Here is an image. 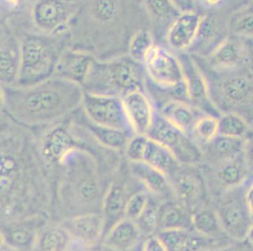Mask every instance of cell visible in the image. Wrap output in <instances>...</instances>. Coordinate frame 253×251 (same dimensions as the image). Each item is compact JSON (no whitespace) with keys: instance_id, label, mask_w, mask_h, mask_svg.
<instances>
[{"instance_id":"4","label":"cell","mask_w":253,"mask_h":251,"mask_svg":"<svg viewBox=\"0 0 253 251\" xmlns=\"http://www.w3.org/2000/svg\"><path fill=\"white\" fill-rule=\"evenodd\" d=\"M145 68L128 55L107 61L95 60L83 89L84 93L123 97L134 91H143Z\"/></svg>"},{"instance_id":"32","label":"cell","mask_w":253,"mask_h":251,"mask_svg":"<svg viewBox=\"0 0 253 251\" xmlns=\"http://www.w3.org/2000/svg\"><path fill=\"white\" fill-rule=\"evenodd\" d=\"M232 33L240 37L253 36V4L235 12L230 21Z\"/></svg>"},{"instance_id":"9","label":"cell","mask_w":253,"mask_h":251,"mask_svg":"<svg viewBox=\"0 0 253 251\" xmlns=\"http://www.w3.org/2000/svg\"><path fill=\"white\" fill-rule=\"evenodd\" d=\"M20 60V39L10 26L2 22L0 24V84L2 86L16 84Z\"/></svg>"},{"instance_id":"42","label":"cell","mask_w":253,"mask_h":251,"mask_svg":"<svg viewBox=\"0 0 253 251\" xmlns=\"http://www.w3.org/2000/svg\"><path fill=\"white\" fill-rule=\"evenodd\" d=\"M4 103H5V95H4V88L0 84V112L4 109Z\"/></svg>"},{"instance_id":"46","label":"cell","mask_w":253,"mask_h":251,"mask_svg":"<svg viewBox=\"0 0 253 251\" xmlns=\"http://www.w3.org/2000/svg\"><path fill=\"white\" fill-rule=\"evenodd\" d=\"M6 244V240H5V235L0 231V248L3 247Z\"/></svg>"},{"instance_id":"2","label":"cell","mask_w":253,"mask_h":251,"mask_svg":"<svg viewBox=\"0 0 253 251\" xmlns=\"http://www.w3.org/2000/svg\"><path fill=\"white\" fill-rule=\"evenodd\" d=\"M40 151L36 129L4 113L0 120V206L24 201L34 183L35 153Z\"/></svg>"},{"instance_id":"19","label":"cell","mask_w":253,"mask_h":251,"mask_svg":"<svg viewBox=\"0 0 253 251\" xmlns=\"http://www.w3.org/2000/svg\"><path fill=\"white\" fill-rule=\"evenodd\" d=\"M168 251H204L206 237L191 230H162L157 232Z\"/></svg>"},{"instance_id":"28","label":"cell","mask_w":253,"mask_h":251,"mask_svg":"<svg viewBox=\"0 0 253 251\" xmlns=\"http://www.w3.org/2000/svg\"><path fill=\"white\" fill-rule=\"evenodd\" d=\"M72 237L65 228L44 230L38 238L35 251H69Z\"/></svg>"},{"instance_id":"38","label":"cell","mask_w":253,"mask_h":251,"mask_svg":"<svg viewBox=\"0 0 253 251\" xmlns=\"http://www.w3.org/2000/svg\"><path fill=\"white\" fill-rule=\"evenodd\" d=\"M33 233L30 230H27L26 228H15L10 230L5 235V240L7 245L15 250H21L24 248L29 247L33 241Z\"/></svg>"},{"instance_id":"10","label":"cell","mask_w":253,"mask_h":251,"mask_svg":"<svg viewBox=\"0 0 253 251\" xmlns=\"http://www.w3.org/2000/svg\"><path fill=\"white\" fill-rule=\"evenodd\" d=\"M184 74L187 97L195 108L207 115L217 117L218 111L211 99L207 82L194 61L186 55L179 59Z\"/></svg>"},{"instance_id":"16","label":"cell","mask_w":253,"mask_h":251,"mask_svg":"<svg viewBox=\"0 0 253 251\" xmlns=\"http://www.w3.org/2000/svg\"><path fill=\"white\" fill-rule=\"evenodd\" d=\"M130 196L127 195L125 183L122 180L114 181L106 191L103 205L104 230L103 236L116 223L125 218L126 202Z\"/></svg>"},{"instance_id":"15","label":"cell","mask_w":253,"mask_h":251,"mask_svg":"<svg viewBox=\"0 0 253 251\" xmlns=\"http://www.w3.org/2000/svg\"><path fill=\"white\" fill-rule=\"evenodd\" d=\"M65 230L69 232L72 239L80 244L84 246L95 245L103 236V216L96 212L78 215L66 223Z\"/></svg>"},{"instance_id":"29","label":"cell","mask_w":253,"mask_h":251,"mask_svg":"<svg viewBox=\"0 0 253 251\" xmlns=\"http://www.w3.org/2000/svg\"><path fill=\"white\" fill-rule=\"evenodd\" d=\"M253 92V85L242 76L227 78L222 84V93L225 98L233 104L246 102Z\"/></svg>"},{"instance_id":"33","label":"cell","mask_w":253,"mask_h":251,"mask_svg":"<svg viewBox=\"0 0 253 251\" xmlns=\"http://www.w3.org/2000/svg\"><path fill=\"white\" fill-rule=\"evenodd\" d=\"M192 131L201 142L210 144L219 135L218 118L211 115H203L196 122Z\"/></svg>"},{"instance_id":"11","label":"cell","mask_w":253,"mask_h":251,"mask_svg":"<svg viewBox=\"0 0 253 251\" xmlns=\"http://www.w3.org/2000/svg\"><path fill=\"white\" fill-rule=\"evenodd\" d=\"M202 18L195 11H181L171 23L167 40L169 46L177 51H184L197 41Z\"/></svg>"},{"instance_id":"20","label":"cell","mask_w":253,"mask_h":251,"mask_svg":"<svg viewBox=\"0 0 253 251\" xmlns=\"http://www.w3.org/2000/svg\"><path fill=\"white\" fill-rule=\"evenodd\" d=\"M171 188L183 203L191 205L198 201L203 193V181L195 171L181 170L179 168L171 176Z\"/></svg>"},{"instance_id":"14","label":"cell","mask_w":253,"mask_h":251,"mask_svg":"<svg viewBox=\"0 0 253 251\" xmlns=\"http://www.w3.org/2000/svg\"><path fill=\"white\" fill-rule=\"evenodd\" d=\"M73 115L75 119L95 138V141L101 147L111 150L125 149L128 139L134 135L121 129L95 124L87 118L84 111L82 110V107L77 110Z\"/></svg>"},{"instance_id":"43","label":"cell","mask_w":253,"mask_h":251,"mask_svg":"<svg viewBox=\"0 0 253 251\" xmlns=\"http://www.w3.org/2000/svg\"><path fill=\"white\" fill-rule=\"evenodd\" d=\"M247 240L249 241L251 244L253 245V222L250 228V230L248 231V234H247Z\"/></svg>"},{"instance_id":"37","label":"cell","mask_w":253,"mask_h":251,"mask_svg":"<svg viewBox=\"0 0 253 251\" xmlns=\"http://www.w3.org/2000/svg\"><path fill=\"white\" fill-rule=\"evenodd\" d=\"M148 136L134 134L130 137L125 147V155L130 163H141L145 153Z\"/></svg>"},{"instance_id":"7","label":"cell","mask_w":253,"mask_h":251,"mask_svg":"<svg viewBox=\"0 0 253 251\" xmlns=\"http://www.w3.org/2000/svg\"><path fill=\"white\" fill-rule=\"evenodd\" d=\"M82 110L95 124L134 134L126 117L121 97L84 93Z\"/></svg>"},{"instance_id":"26","label":"cell","mask_w":253,"mask_h":251,"mask_svg":"<svg viewBox=\"0 0 253 251\" xmlns=\"http://www.w3.org/2000/svg\"><path fill=\"white\" fill-rule=\"evenodd\" d=\"M192 227L197 233L209 239L225 234L216 211L211 209H199L192 214Z\"/></svg>"},{"instance_id":"17","label":"cell","mask_w":253,"mask_h":251,"mask_svg":"<svg viewBox=\"0 0 253 251\" xmlns=\"http://www.w3.org/2000/svg\"><path fill=\"white\" fill-rule=\"evenodd\" d=\"M159 114L187 134L193 130L196 122L203 116V113L193 105L177 99L166 102Z\"/></svg>"},{"instance_id":"18","label":"cell","mask_w":253,"mask_h":251,"mask_svg":"<svg viewBox=\"0 0 253 251\" xmlns=\"http://www.w3.org/2000/svg\"><path fill=\"white\" fill-rule=\"evenodd\" d=\"M142 236L137 225L132 220L119 221L103 236L106 247L117 251H126L137 245Z\"/></svg>"},{"instance_id":"31","label":"cell","mask_w":253,"mask_h":251,"mask_svg":"<svg viewBox=\"0 0 253 251\" xmlns=\"http://www.w3.org/2000/svg\"><path fill=\"white\" fill-rule=\"evenodd\" d=\"M153 38L150 32L145 30H141L134 33L128 43L127 55L131 57L138 63H144L147 55L154 46Z\"/></svg>"},{"instance_id":"39","label":"cell","mask_w":253,"mask_h":251,"mask_svg":"<svg viewBox=\"0 0 253 251\" xmlns=\"http://www.w3.org/2000/svg\"><path fill=\"white\" fill-rule=\"evenodd\" d=\"M142 251H168L158 235H149L144 242Z\"/></svg>"},{"instance_id":"1","label":"cell","mask_w":253,"mask_h":251,"mask_svg":"<svg viewBox=\"0 0 253 251\" xmlns=\"http://www.w3.org/2000/svg\"><path fill=\"white\" fill-rule=\"evenodd\" d=\"M3 112L33 129L54 125L82 107L84 91L79 84L52 76L29 86H3Z\"/></svg>"},{"instance_id":"45","label":"cell","mask_w":253,"mask_h":251,"mask_svg":"<svg viewBox=\"0 0 253 251\" xmlns=\"http://www.w3.org/2000/svg\"><path fill=\"white\" fill-rule=\"evenodd\" d=\"M0 251H17V250H15V249H13V248H11L10 246L5 244L3 247L0 248Z\"/></svg>"},{"instance_id":"35","label":"cell","mask_w":253,"mask_h":251,"mask_svg":"<svg viewBox=\"0 0 253 251\" xmlns=\"http://www.w3.org/2000/svg\"><path fill=\"white\" fill-rule=\"evenodd\" d=\"M134 222L142 235H150L153 231L158 230V207L149 200L147 208Z\"/></svg>"},{"instance_id":"21","label":"cell","mask_w":253,"mask_h":251,"mask_svg":"<svg viewBox=\"0 0 253 251\" xmlns=\"http://www.w3.org/2000/svg\"><path fill=\"white\" fill-rule=\"evenodd\" d=\"M143 163L155 168L167 177L172 176L179 168V163L167 147L148 138Z\"/></svg>"},{"instance_id":"34","label":"cell","mask_w":253,"mask_h":251,"mask_svg":"<svg viewBox=\"0 0 253 251\" xmlns=\"http://www.w3.org/2000/svg\"><path fill=\"white\" fill-rule=\"evenodd\" d=\"M145 5L149 12L156 18L165 21H174L181 11L175 2L167 0L145 1Z\"/></svg>"},{"instance_id":"41","label":"cell","mask_w":253,"mask_h":251,"mask_svg":"<svg viewBox=\"0 0 253 251\" xmlns=\"http://www.w3.org/2000/svg\"><path fill=\"white\" fill-rule=\"evenodd\" d=\"M246 201H247L248 209L251 214V218L253 222V190L252 189H248L246 193Z\"/></svg>"},{"instance_id":"30","label":"cell","mask_w":253,"mask_h":251,"mask_svg":"<svg viewBox=\"0 0 253 251\" xmlns=\"http://www.w3.org/2000/svg\"><path fill=\"white\" fill-rule=\"evenodd\" d=\"M219 125V135L232 137V138H242L249 133V126L240 115L230 113L218 117Z\"/></svg>"},{"instance_id":"5","label":"cell","mask_w":253,"mask_h":251,"mask_svg":"<svg viewBox=\"0 0 253 251\" xmlns=\"http://www.w3.org/2000/svg\"><path fill=\"white\" fill-rule=\"evenodd\" d=\"M147 136L169 149L179 164L192 165L201 162L202 153L195 142L160 114L155 113Z\"/></svg>"},{"instance_id":"12","label":"cell","mask_w":253,"mask_h":251,"mask_svg":"<svg viewBox=\"0 0 253 251\" xmlns=\"http://www.w3.org/2000/svg\"><path fill=\"white\" fill-rule=\"evenodd\" d=\"M121 99L133 133L147 136L155 115L147 94L144 91H134Z\"/></svg>"},{"instance_id":"23","label":"cell","mask_w":253,"mask_h":251,"mask_svg":"<svg viewBox=\"0 0 253 251\" xmlns=\"http://www.w3.org/2000/svg\"><path fill=\"white\" fill-rule=\"evenodd\" d=\"M130 171L153 194L167 195L172 189L165 174L143 162L130 163Z\"/></svg>"},{"instance_id":"47","label":"cell","mask_w":253,"mask_h":251,"mask_svg":"<svg viewBox=\"0 0 253 251\" xmlns=\"http://www.w3.org/2000/svg\"><path fill=\"white\" fill-rule=\"evenodd\" d=\"M2 23V10H1V1H0V24Z\"/></svg>"},{"instance_id":"36","label":"cell","mask_w":253,"mask_h":251,"mask_svg":"<svg viewBox=\"0 0 253 251\" xmlns=\"http://www.w3.org/2000/svg\"><path fill=\"white\" fill-rule=\"evenodd\" d=\"M149 200L148 193L145 191H139L131 195L126 202L125 218L136 221L147 208Z\"/></svg>"},{"instance_id":"40","label":"cell","mask_w":253,"mask_h":251,"mask_svg":"<svg viewBox=\"0 0 253 251\" xmlns=\"http://www.w3.org/2000/svg\"><path fill=\"white\" fill-rule=\"evenodd\" d=\"M243 156L249 169L253 170V138L251 140H246Z\"/></svg>"},{"instance_id":"3","label":"cell","mask_w":253,"mask_h":251,"mask_svg":"<svg viewBox=\"0 0 253 251\" xmlns=\"http://www.w3.org/2000/svg\"><path fill=\"white\" fill-rule=\"evenodd\" d=\"M20 39V70L15 85L29 86L51 78L63 51L68 48V33L44 35L16 33Z\"/></svg>"},{"instance_id":"8","label":"cell","mask_w":253,"mask_h":251,"mask_svg":"<svg viewBox=\"0 0 253 251\" xmlns=\"http://www.w3.org/2000/svg\"><path fill=\"white\" fill-rule=\"evenodd\" d=\"M215 211L226 235L237 241L247 238L253 220L248 209L246 194L242 196L233 192L222 199Z\"/></svg>"},{"instance_id":"6","label":"cell","mask_w":253,"mask_h":251,"mask_svg":"<svg viewBox=\"0 0 253 251\" xmlns=\"http://www.w3.org/2000/svg\"><path fill=\"white\" fill-rule=\"evenodd\" d=\"M143 65L154 84L172 90L177 98L184 94L186 85L181 63L167 49L154 45L147 55Z\"/></svg>"},{"instance_id":"13","label":"cell","mask_w":253,"mask_h":251,"mask_svg":"<svg viewBox=\"0 0 253 251\" xmlns=\"http://www.w3.org/2000/svg\"><path fill=\"white\" fill-rule=\"evenodd\" d=\"M94 61L89 54L67 48L62 54L53 76L83 86Z\"/></svg>"},{"instance_id":"48","label":"cell","mask_w":253,"mask_h":251,"mask_svg":"<svg viewBox=\"0 0 253 251\" xmlns=\"http://www.w3.org/2000/svg\"><path fill=\"white\" fill-rule=\"evenodd\" d=\"M4 115V112L2 111V112H0V120H1V118H2V116Z\"/></svg>"},{"instance_id":"27","label":"cell","mask_w":253,"mask_h":251,"mask_svg":"<svg viewBox=\"0 0 253 251\" xmlns=\"http://www.w3.org/2000/svg\"><path fill=\"white\" fill-rule=\"evenodd\" d=\"M209 146L211 154L224 163L243 155L246 139L218 135Z\"/></svg>"},{"instance_id":"44","label":"cell","mask_w":253,"mask_h":251,"mask_svg":"<svg viewBox=\"0 0 253 251\" xmlns=\"http://www.w3.org/2000/svg\"><path fill=\"white\" fill-rule=\"evenodd\" d=\"M204 251H236L232 248H211Z\"/></svg>"},{"instance_id":"24","label":"cell","mask_w":253,"mask_h":251,"mask_svg":"<svg viewBox=\"0 0 253 251\" xmlns=\"http://www.w3.org/2000/svg\"><path fill=\"white\" fill-rule=\"evenodd\" d=\"M244 50L240 42L226 39L211 52V64L216 68H232L243 61Z\"/></svg>"},{"instance_id":"22","label":"cell","mask_w":253,"mask_h":251,"mask_svg":"<svg viewBox=\"0 0 253 251\" xmlns=\"http://www.w3.org/2000/svg\"><path fill=\"white\" fill-rule=\"evenodd\" d=\"M192 229V215L180 204L169 201L158 207V231Z\"/></svg>"},{"instance_id":"25","label":"cell","mask_w":253,"mask_h":251,"mask_svg":"<svg viewBox=\"0 0 253 251\" xmlns=\"http://www.w3.org/2000/svg\"><path fill=\"white\" fill-rule=\"evenodd\" d=\"M249 167L245 162L244 156L232 161L224 162L217 171L216 177L218 181L228 188H237L240 186L248 175Z\"/></svg>"}]
</instances>
